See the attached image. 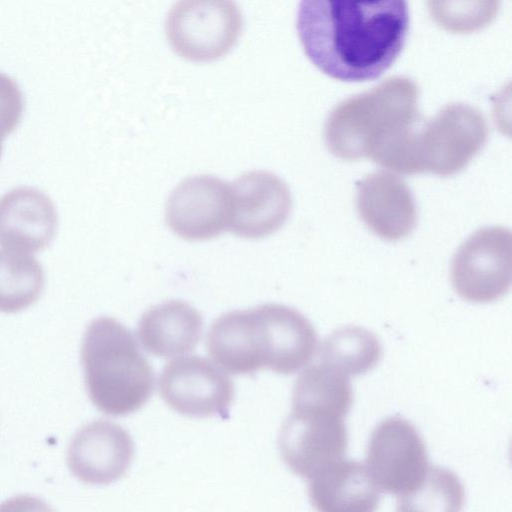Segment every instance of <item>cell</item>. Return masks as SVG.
<instances>
[{
  "label": "cell",
  "mask_w": 512,
  "mask_h": 512,
  "mask_svg": "<svg viewBox=\"0 0 512 512\" xmlns=\"http://www.w3.org/2000/svg\"><path fill=\"white\" fill-rule=\"evenodd\" d=\"M296 27L306 55L325 74L365 81L379 77L397 59L409 12L402 0H303Z\"/></svg>",
  "instance_id": "6da1fadb"
},
{
  "label": "cell",
  "mask_w": 512,
  "mask_h": 512,
  "mask_svg": "<svg viewBox=\"0 0 512 512\" xmlns=\"http://www.w3.org/2000/svg\"><path fill=\"white\" fill-rule=\"evenodd\" d=\"M206 348L217 365L231 374L269 369L288 375L314 357L317 335L297 310L266 303L219 316L208 330Z\"/></svg>",
  "instance_id": "7a4b0ae2"
},
{
  "label": "cell",
  "mask_w": 512,
  "mask_h": 512,
  "mask_svg": "<svg viewBox=\"0 0 512 512\" xmlns=\"http://www.w3.org/2000/svg\"><path fill=\"white\" fill-rule=\"evenodd\" d=\"M81 363L88 396L110 416L139 410L154 389V372L134 336L112 317H99L87 327Z\"/></svg>",
  "instance_id": "3957f363"
},
{
  "label": "cell",
  "mask_w": 512,
  "mask_h": 512,
  "mask_svg": "<svg viewBox=\"0 0 512 512\" xmlns=\"http://www.w3.org/2000/svg\"><path fill=\"white\" fill-rule=\"evenodd\" d=\"M488 125L477 108L443 107L420 130L406 128L387 140L372 160L399 173L450 175L463 169L487 140Z\"/></svg>",
  "instance_id": "277c9868"
},
{
  "label": "cell",
  "mask_w": 512,
  "mask_h": 512,
  "mask_svg": "<svg viewBox=\"0 0 512 512\" xmlns=\"http://www.w3.org/2000/svg\"><path fill=\"white\" fill-rule=\"evenodd\" d=\"M418 94L412 79L393 76L369 91L343 100L325 121L327 147L342 159L371 158L383 142L413 126Z\"/></svg>",
  "instance_id": "5b68a950"
},
{
  "label": "cell",
  "mask_w": 512,
  "mask_h": 512,
  "mask_svg": "<svg viewBox=\"0 0 512 512\" xmlns=\"http://www.w3.org/2000/svg\"><path fill=\"white\" fill-rule=\"evenodd\" d=\"M242 25L241 10L232 0H179L168 10L165 30L178 55L203 61L228 52Z\"/></svg>",
  "instance_id": "8992f818"
},
{
  "label": "cell",
  "mask_w": 512,
  "mask_h": 512,
  "mask_svg": "<svg viewBox=\"0 0 512 512\" xmlns=\"http://www.w3.org/2000/svg\"><path fill=\"white\" fill-rule=\"evenodd\" d=\"M512 278V236L501 226L473 233L457 250L451 281L457 294L475 303L495 301L506 292Z\"/></svg>",
  "instance_id": "52a82bcc"
},
{
  "label": "cell",
  "mask_w": 512,
  "mask_h": 512,
  "mask_svg": "<svg viewBox=\"0 0 512 512\" xmlns=\"http://www.w3.org/2000/svg\"><path fill=\"white\" fill-rule=\"evenodd\" d=\"M428 464L426 445L408 420L389 417L373 430L366 468L378 489L398 496L406 494L424 479Z\"/></svg>",
  "instance_id": "ba28073f"
},
{
  "label": "cell",
  "mask_w": 512,
  "mask_h": 512,
  "mask_svg": "<svg viewBox=\"0 0 512 512\" xmlns=\"http://www.w3.org/2000/svg\"><path fill=\"white\" fill-rule=\"evenodd\" d=\"M278 447L287 467L310 479L346 453L348 431L344 418L321 410L292 407L281 427Z\"/></svg>",
  "instance_id": "9c48e42d"
},
{
  "label": "cell",
  "mask_w": 512,
  "mask_h": 512,
  "mask_svg": "<svg viewBox=\"0 0 512 512\" xmlns=\"http://www.w3.org/2000/svg\"><path fill=\"white\" fill-rule=\"evenodd\" d=\"M232 217L230 182L213 174L180 181L168 196L165 220L170 230L188 241H204L229 230Z\"/></svg>",
  "instance_id": "30bf717a"
},
{
  "label": "cell",
  "mask_w": 512,
  "mask_h": 512,
  "mask_svg": "<svg viewBox=\"0 0 512 512\" xmlns=\"http://www.w3.org/2000/svg\"><path fill=\"white\" fill-rule=\"evenodd\" d=\"M159 393L181 415L226 418L234 399V384L214 363L193 355L165 365L159 376Z\"/></svg>",
  "instance_id": "8fae6325"
},
{
  "label": "cell",
  "mask_w": 512,
  "mask_h": 512,
  "mask_svg": "<svg viewBox=\"0 0 512 512\" xmlns=\"http://www.w3.org/2000/svg\"><path fill=\"white\" fill-rule=\"evenodd\" d=\"M232 217L229 230L238 237H267L287 220L292 206L288 185L263 169L243 172L230 182Z\"/></svg>",
  "instance_id": "7c38bea8"
},
{
  "label": "cell",
  "mask_w": 512,
  "mask_h": 512,
  "mask_svg": "<svg viewBox=\"0 0 512 512\" xmlns=\"http://www.w3.org/2000/svg\"><path fill=\"white\" fill-rule=\"evenodd\" d=\"M133 455L132 438L123 427L96 420L76 432L68 447L67 463L82 482L105 485L126 474Z\"/></svg>",
  "instance_id": "4fadbf2b"
},
{
  "label": "cell",
  "mask_w": 512,
  "mask_h": 512,
  "mask_svg": "<svg viewBox=\"0 0 512 512\" xmlns=\"http://www.w3.org/2000/svg\"><path fill=\"white\" fill-rule=\"evenodd\" d=\"M356 207L365 225L386 241L406 238L417 223L408 186L389 172H374L357 184Z\"/></svg>",
  "instance_id": "5bb4252c"
},
{
  "label": "cell",
  "mask_w": 512,
  "mask_h": 512,
  "mask_svg": "<svg viewBox=\"0 0 512 512\" xmlns=\"http://www.w3.org/2000/svg\"><path fill=\"white\" fill-rule=\"evenodd\" d=\"M58 226L56 207L46 194L22 186L0 197V246L17 252H37L53 240Z\"/></svg>",
  "instance_id": "9a60e30c"
},
{
  "label": "cell",
  "mask_w": 512,
  "mask_h": 512,
  "mask_svg": "<svg viewBox=\"0 0 512 512\" xmlns=\"http://www.w3.org/2000/svg\"><path fill=\"white\" fill-rule=\"evenodd\" d=\"M308 496L317 512H376L379 489L366 466L340 459L312 476Z\"/></svg>",
  "instance_id": "2e32d148"
},
{
  "label": "cell",
  "mask_w": 512,
  "mask_h": 512,
  "mask_svg": "<svg viewBox=\"0 0 512 512\" xmlns=\"http://www.w3.org/2000/svg\"><path fill=\"white\" fill-rule=\"evenodd\" d=\"M202 329V316L196 309L186 302L169 300L145 311L136 332L147 352L172 358L193 351Z\"/></svg>",
  "instance_id": "e0dca14e"
},
{
  "label": "cell",
  "mask_w": 512,
  "mask_h": 512,
  "mask_svg": "<svg viewBox=\"0 0 512 512\" xmlns=\"http://www.w3.org/2000/svg\"><path fill=\"white\" fill-rule=\"evenodd\" d=\"M352 402L348 377L323 363L307 367L293 387L294 407L322 410L345 418Z\"/></svg>",
  "instance_id": "ac0fdd59"
},
{
  "label": "cell",
  "mask_w": 512,
  "mask_h": 512,
  "mask_svg": "<svg viewBox=\"0 0 512 512\" xmlns=\"http://www.w3.org/2000/svg\"><path fill=\"white\" fill-rule=\"evenodd\" d=\"M378 338L363 327L349 325L329 334L320 345L322 363L344 375L357 376L373 369L381 358Z\"/></svg>",
  "instance_id": "d6986e66"
},
{
  "label": "cell",
  "mask_w": 512,
  "mask_h": 512,
  "mask_svg": "<svg viewBox=\"0 0 512 512\" xmlns=\"http://www.w3.org/2000/svg\"><path fill=\"white\" fill-rule=\"evenodd\" d=\"M44 284V270L34 256L0 250V312L16 313L33 305Z\"/></svg>",
  "instance_id": "ffe728a7"
},
{
  "label": "cell",
  "mask_w": 512,
  "mask_h": 512,
  "mask_svg": "<svg viewBox=\"0 0 512 512\" xmlns=\"http://www.w3.org/2000/svg\"><path fill=\"white\" fill-rule=\"evenodd\" d=\"M465 491L449 469L429 466L421 483L399 496L396 512H462Z\"/></svg>",
  "instance_id": "44dd1931"
},
{
  "label": "cell",
  "mask_w": 512,
  "mask_h": 512,
  "mask_svg": "<svg viewBox=\"0 0 512 512\" xmlns=\"http://www.w3.org/2000/svg\"><path fill=\"white\" fill-rule=\"evenodd\" d=\"M0 512H56L48 503L40 498L19 495L7 499L0 504Z\"/></svg>",
  "instance_id": "7402d4cb"
},
{
  "label": "cell",
  "mask_w": 512,
  "mask_h": 512,
  "mask_svg": "<svg viewBox=\"0 0 512 512\" xmlns=\"http://www.w3.org/2000/svg\"><path fill=\"white\" fill-rule=\"evenodd\" d=\"M10 133L8 132V130L5 128V126L0 122V156H1V151H2V141L3 139L9 135Z\"/></svg>",
  "instance_id": "603a6c76"
}]
</instances>
